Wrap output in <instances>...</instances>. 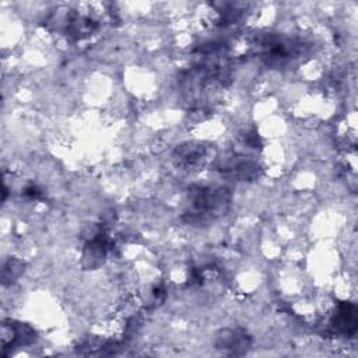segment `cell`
Instances as JSON below:
<instances>
[{
  "label": "cell",
  "mask_w": 358,
  "mask_h": 358,
  "mask_svg": "<svg viewBox=\"0 0 358 358\" xmlns=\"http://www.w3.org/2000/svg\"><path fill=\"white\" fill-rule=\"evenodd\" d=\"M173 158L178 165L187 171L199 169L207 161V150L203 144L199 143H186L178 147Z\"/></svg>",
  "instance_id": "3957f363"
},
{
  "label": "cell",
  "mask_w": 358,
  "mask_h": 358,
  "mask_svg": "<svg viewBox=\"0 0 358 358\" xmlns=\"http://www.w3.org/2000/svg\"><path fill=\"white\" fill-rule=\"evenodd\" d=\"M357 323H358V317H357L355 305L351 302L340 303V306L337 308V310L331 317L333 329L341 334L351 336L357 331Z\"/></svg>",
  "instance_id": "277c9868"
},
{
  "label": "cell",
  "mask_w": 358,
  "mask_h": 358,
  "mask_svg": "<svg viewBox=\"0 0 358 358\" xmlns=\"http://www.w3.org/2000/svg\"><path fill=\"white\" fill-rule=\"evenodd\" d=\"M218 347L224 350H232L234 354H238V348H245L249 345L246 334H241L236 330H224L218 336Z\"/></svg>",
  "instance_id": "8992f818"
},
{
  "label": "cell",
  "mask_w": 358,
  "mask_h": 358,
  "mask_svg": "<svg viewBox=\"0 0 358 358\" xmlns=\"http://www.w3.org/2000/svg\"><path fill=\"white\" fill-rule=\"evenodd\" d=\"M257 165L250 159H241L238 157L224 162L222 172L236 180H246L256 175Z\"/></svg>",
  "instance_id": "5b68a950"
},
{
  "label": "cell",
  "mask_w": 358,
  "mask_h": 358,
  "mask_svg": "<svg viewBox=\"0 0 358 358\" xmlns=\"http://www.w3.org/2000/svg\"><path fill=\"white\" fill-rule=\"evenodd\" d=\"M262 57L270 64H282L296 55V45L281 36H270L262 42Z\"/></svg>",
  "instance_id": "7a4b0ae2"
},
{
  "label": "cell",
  "mask_w": 358,
  "mask_h": 358,
  "mask_svg": "<svg viewBox=\"0 0 358 358\" xmlns=\"http://www.w3.org/2000/svg\"><path fill=\"white\" fill-rule=\"evenodd\" d=\"M231 193L221 186H193L189 189L185 217L190 224H208L229 208Z\"/></svg>",
  "instance_id": "6da1fadb"
}]
</instances>
